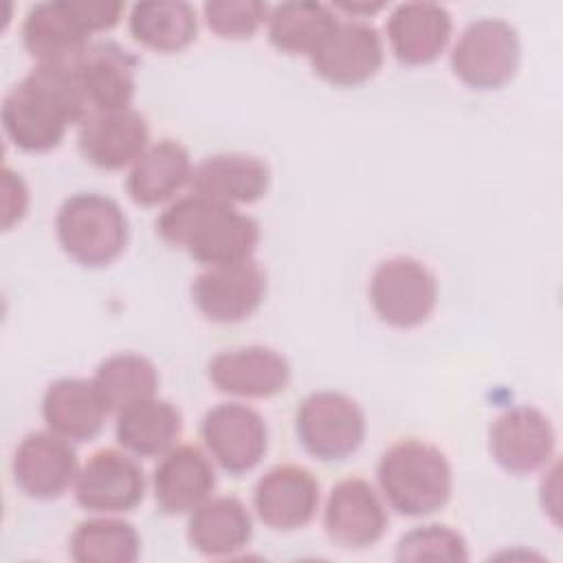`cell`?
<instances>
[{
	"instance_id": "obj_24",
	"label": "cell",
	"mask_w": 563,
	"mask_h": 563,
	"mask_svg": "<svg viewBox=\"0 0 563 563\" xmlns=\"http://www.w3.org/2000/svg\"><path fill=\"white\" fill-rule=\"evenodd\" d=\"M194 172L187 147L174 139H161L136 158L125 178V191L141 207H158L178 198L189 187Z\"/></svg>"
},
{
	"instance_id": "obj_11",
	"label": "cell",
	"mask_w": 563,
	"mask_h": 563,
	"mask_svg": "<svg viewBox=\"0 0 563 563\" xmlns=\"http://www.w3.org/2000/svg\"><path fill=\"white\" fill-rule=\"evenodd\" d=\"M145 488V473L132 453L99 449L79 466L73 493L92 515H125L143 501Z\"/></svg>"
},
{
	"instance_id": "obj_8",
	"label": "cell",
	"mask_w": 563,
	"mask_h": 563,
	"mask_svg": "<svg viewBox=\"0 0 563 563\" xmlns=\"http://www.w3.org/2000/svg\"><path fill=\"white\" fill-rule=\"evenodd\" d=\"M205 451L224 473H251L268 449V424L251 405L229 400L213 405L200 422Z\"/></svg>"
},
{
	"instance_id": "obj_21",
	"label": "cell",
	"mask_w": 563,
	"mask_h": 563,
	"mask_svg": "<svg viewBox=\"0 0 563 563\" xmlns=\"http://www.w3.org/2000/svg\"><path fill=\"white\" fill-rule=\"evenodd\" d=\"M90 112L132 108L136 95V57L112 40L92 42L77 62Z\"/></svg>"
},
{
	"instance_id": "obj_33",
	"label": "cell",
	"mask_w": 563,
	"mask_h": 563,
	"mask_svg": "<svg viewBox=\"0 0 563 563\" xmlns=\"http://www.w3.org/2000/svg\"><path fill=\"white\" fill-rule=\"evenodd\" d=\"M68 4L90 35L114 29L125 11V4L119 0H68Z\"/></svg>"
},
{
	"instance_id": "obj_18",
	"label": "cell",
	"mask_w": 563,
	"mask_h": 563,
	"mask_svg": "<svg viewBox=\"0 0 563 563\" xmlns=\"http://www.w3.org/2000/svg\"><path fill=\"white\" fill-rule=\"evenodd\" d=\"M216 490V464L196 444H176L152 473V493L161 512L189 515Z\"/></svg>"
},
{
	"instance_id": "obj_17",
	"label": "cell",
	"mask_w": 563,
	"mask_h": 563,
	"mask_svg": "<svg viewBox=\"0 0 563 563\" xmlns=\"http://www.w3.org/2000/svg\"><path fill=\"white\" fill-rule=\"evenodd\" d=\"M77 147L86 163L103 172L132 167L150 147L147 119L134 110L90 112L77 130Z\"/></svg>"
},
{
	"instance_id": "obj_22",
	"label": "cell",
	"mask_w": 563,
	"mask_h": 563,
	"mask_svg": "<svg viewBox=\"0 0 563 563\" xmlns=\"http://www.w3.org/2000/svg\"><path fill=\"white\" fill-rule=\"evenodd\" d=\"M42 420L46 429L70 440H95L110 416L92 378L64 376L53 380L42 396Z\"/></svg>"
},
{
	"instance_id": "obj_9",
	"label": "cell",
	"mask_w": 563,
	"mask_h": 563,
	"mask_svg": "<svg viewBox=\"0 0 563 563\" xmlns=\"http://www.w3.org/2000/svg\"><path fill=\"white\" fill-rule=\"evenodd\" d=\"M486 440L493 462L510 475H530L556 460L554 424L532 405L499 411L488 424Z\"/></svg>"
},
{
	"instance_id": "obj_1",
	"label": "cell",
	"mask_w": 563,
	"mask_h": 563,
	"mask_svg": "<svg viewBox=\"0 0 563 563\" xmlns=\"http://www.w3.org/2000/svg\"><path fill=\"white\" fill-rule=\"evenodd\" d=\"M88 114L77 64H35L7 90L0 106L7 139L31 154L59 147L68 128H79Z\"/></svg>"
},
{
	"instance_id": "obj_4",
	"label": "cell",
	"mask_w": 563,
	"mask_h": 563,
	"mask_svg": "<svg viewBox=\"0 0 563 563\" xmlns=\"http://www.w3.org/2000/svg\"><path fill=\"white\" fill-rule=\"evenodd\" d=\"M55 238L75 264L103 268L123 255L130 224L114 198L99 191H79L59 205Z\"/></svg>"
},
{
	"instance_id": "obj_14",
	"label": "cell",
	"mask_w": 563,
	"mask_h": 563,
	"mask_svg": "<svg viewBox=\"0 0 563 563\" xmlns=\"http://www.w3.org/2000/svg\"><path fill=\"white\" fill-rule=\"evenodd\" d=\"M73 444L51 429L26 433L11 457L15 486L37 501H51L68 493L81 466Z\"/></svg>"
},
{
	"instance_id": "obj_10",
	"label": "cell",
	"mask_w": 563,
	"mask_h": 563,
	"mask_svg": "<svg viewBox=\"0 0 563 563\" xmlns=\"http://www.w3.org/2000/svg\"><path fill=\"white\" fill-rule=\"evenodd\" d=\"M268 277L251 257L233 264L205 266L191 282V301L211 323H240L264 303Z\"/></svg>"
},
{
	"instance_id": "obj_32",
	"label": "cell",
	"mask_w": 563,
	"mask_h": 563,
	"mask_svg": "<svg viewBox=\"0 0 563 563\" xmlns=\"http://www.w3.org/2000/svg\"><path fill=\"white\" fill-rule=\"evenodd\" d=\"M268 9L260 0H209L202 4V20L220 40H249L266 24Z\"/></svg>"
},
{
	"instance_id": "obj_25",
	"label": "cell",
	"mask_w": 563,
	"mask_h": 563,
	"mask_svg": "<svg viewBox=\"0 0 563 563\" xmlns=\"http://www.w3.org/2000/svg\"><path fill=\"white\" fill-rule=\"evenodd\" d=\"M187 517V541L202 556H233L253 539L251 510L235 495H211Z\"/></svg>"
},
{
	"instance_id": "obj_26",
	"label": "cell",
	"mask_w": 563,
	"mask_h": 563,
	"mask_svg": "<svg viewBox=\"0 0 563 563\" xmlns=\"http://www.w3.org/2000/svg\"><path fill=\"white\" fill-rule=\"evenodd\" d=\"M183 433L180 409L158 396L134 402L117 413V444L134 457H161L174 449Z\"/></svg>"
},
{
	"instance_id": "obj_30",
	"label": "cell",
	"mask_w": 563,
	"mask_h": 563,
	"mask_svg": "<svg viewBox=\"0 0 563 563\" xmlns=\"http://www.w3.org/2000/svg\"><path fill=\"white\" fill-rule=\"evenodd\" d=\"M110 413L156 396L161 376L156 365L139 352H117L106 356L92 376Z\"/></svg>"
},
{
	"instance_id": "obj_34",
	"label": "cell",
	"mask_w": 563,
	"mask_h": 563,
	"mask_svg": "<svg viewBox=\"0 0 563 563\" xmlns=\"http://www.w3.org/2000/svg\"><path fill=\"white\" fill-rule=\"evenodd\" d=\"M0 176H2V229L9 231L13 224H18L26 216L31 194L22 174L13 172L11 167L4 165Z\"/></svg>"
},
{
	"instance_id": "obj_28",
	"label": "cell",
	"mask_w": 563,
	"mask_h": 563,
	"mask_svg": "<svg viewBox=\"0 0 563 563\" xmlns=\"http://www.w3.org/2000/svg\"><path fill=\"white\" fill-rule=\"evenodd\" d=\"M336 20V11L323 2L288 0L268 9L264 26L273 48L286 55L310 57L328 37Z\"/></svg>"
},
{
	"instance_id": "obj_6",
	"label": "cell",
	"mask_w": 563,
	"mask_h": 563,
	"mask_svg": "<svg viewBox=\"0 0 563 563\" xmlns=\"http://www.w3.org/2000/svg\"><path fill=\"white\" fill-rule=\"evenodd\" d=\"M438 277L411 255H391L376 264L367 297L374 314L396 330H411L429 321L438 306Z\"/></svg>"
},
{
	"instance_id": "obj_23",
	"label": "cell",
	"mask_w": 563,
	"mask_h": 563,
	"mask_svg": "<svg viewBox=\"0 0 563 563\" xmlns=\"http://www.w3.org/2000/svg\"><path fill=\"white\" fill-rule=\"evenodd\" d=\"M22 44L35 64H77L92 44L68 0L33 4L22 22Z\"/></svg>"
},
{
	"instance_id": "obj_7",
	"label": "cell",
	"mask_w": 563,
	"mask_h": 563,
	"mask_svg": "<svg viewBox=\"0 0 563 563\" xmlns=\"http://www.w3.org/2000/svg\"><path fill=\"white\" fill-rule=\"evenodd\" d=\"M295 433L308 455L321 462H341L363 446L367 418L352 396L336 389H319L299 402Z\"/></svg>"
},
{
	"instance_id": "obj_16",
	"label": "cell",
	"mask_w": 563,
	"mask_h": 563,
	"mask_svg": "<svg viewBox=\"0 0 563 563\" xmlns=\"http://www.w3.org/2000/svg\"><path fill=\"white\" fill-rule=\"evenodd\" d=\"M209 383L233 398H273L292 376L288 358L268 345H240L218 352L207 365Z\"/></svg>"
},
{
	"instance_id": "obj_31",
	"label": "cell",
	"mask_w": 563,
	"mask_h": 563,
	"mask_svg": "<svg viewBox=\"0 0 563 563\" xmlns=\"http://www.w3.org/2000/svg\"><path fill=\"white\" fill-rule=\"evenodd\" d=\"M394 556L396 561H468V545L455 528L427 523L405 532Z\"/></svg>"
},
{
	"instance_id": "obj_3",
	"label": "cell",
	"mask_w": 563,
	"mask_h": 563,
	"mask_svg": "<svg viewBox=\"0 0 563 563\" xmlns=\"http://www.w3.org/2000/svg\"><path fill=\"white\" fill-rule=\"evenodd\" d=\"M376 488L387 508L402 517H429L453 495V466L446 453L422 438L387 446L376 464Z\"/></svg>"
},
{
	"instance_id": "obj_5",
	"label": "cell",
	"mask_w": 563,
	"mask_h": 563,
	"mask_svg": "<svg viewBox=\"0 0 563 563\" xmlns=\"http://www.w3.org/2000/svg\"><path fill=\"white\" fill-rule=\"evenodd\" d=\"M451 70L471 90L488 92L510 84L521 64V40L504 18H477L468 22L451 46Z\"/></svg>"
},
{
	"instance_id": "obj_12",
	"label": "cell",
	"mask_w": 563,
	"mask_h": 563,
	"mask_svg": "<svg viewBox=\"0 0 563 563\" xmlns=\"http://www.w3.org/2000/svg\"><path fill=\"white\" fill-rule=\"evenodd\" d=\"M308 59L314 75L325 84L356 88L378 75L385 62V46L374 24L339 18L328 37Z\"/></svg>"
},
{
	"instance_id": "obj_29",
	"label": "cell",
	"mask_w": 563,
	"mask_h": 563,
	"mask_svg": "<svg viewBox=\"0 0 563 563\" xmlns=\"http://www.w3.org/2000/svg\"><path fill=\"white\" fill-rule=\"evenodd\" d=\"M68 554L77 563H134L141 556V537L119 515H95L75 526Z\"/></svg>"
},
{
	"instance_id": "obj_19",
	"label": "cell",
	"mask_w": 563,
	"mask_h": 563,
	"mask_svg": "<svg viewBox=\"0 0 563 563\" xmlns=\"http://www.w3.org/2000/svg\"><path fill=\"white\" fill-rule=\"evenodd\" d=\"M385 33L389 51L400 64L427 66L446 51L453 35V18L438 2H402L389 11Z\"/></svg>"
},
{
	"instance_id": "obj_2",
	"label": "cell",
	"mask_w": 563,
	"mask_h": 563,
	"mask_svg": "<svg viewBox=\"0 0 563 563\" xmlns=\"http://www.w3.org/2000/svg\"><path fill=\"white\" fill-rule=\"evenodd\" d=\"M156 233L165 244L185 251L202 266L251 260L262 238L253 216L191 191L158 213Z\"/></svg>"
},
{
	"instance_id": "obj_27",
	"label": "cell",
	"mask_w": 563,
	"mask_h": 563,
	"mask_svg": "<svg viewBox=\"0 0 563 563\" xmlns=\"http://www.w3.org/2000/svg\"><path fill=\"white\" fill-rule=\"evenodd\" d=\"M128 31L147 51L180 53L198 37V13L183 0H143L130 9Z\"/></svg>"
},
{
	"instance_id": "obj_15",
	"label": "cell",
	"mask_w": 563,
	"mask_h": 563,
	"mask_svg": "<svg viewBox=\"0 0 563 563\" xmlns=\"http://www.w3.org/2000/svg\"><path fill=\"white\" fill-rule=\"evenodd\" d=\"M321 504V488L310 468L301 464H275L253 486L257 519L277 532L306 528Z\"/></svg>"
},
{
	"instance_id": "obj_20",
	"label": "cell",
	"mask_w": 563,
	"mask_h": 563,
	"mask_svg": "<svg viewBox=\"0 0 563 563\" xmlns=\"http://www.w3.org/2000/svg\"><path fill=\"white\" fill-rule=\"evenodd\" d=\"M268 187L271 167L264 158L246 152H220L194 165L187 189L202 198L240 207L262 200Z\"/></svg>"
},
{
	"instance_id": "obj_13",
	"label": "cell",
	"mask_w": 563,
	"mask_h": 563,
	"mask_svg": "<svg viewBox=\"0 0 563 563\" xmlns=\"http://www.w3.org/2000/svg\"><path fill=\"white\" fill-rule=\"evenodd\" d=\"M389 526L387 504L378 488L365 477L339 479L323 504V530L328 539L345 550L376 545Z\"/></svg>"
}]
</instances>
